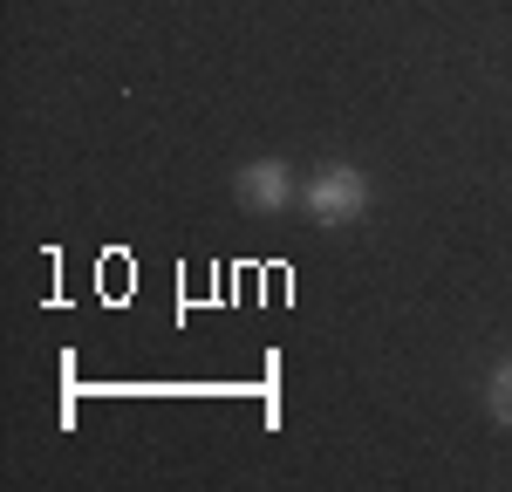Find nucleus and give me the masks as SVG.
<instances>
[{
    "instance_id": "obj_1",
    "label": "nucleus",
    "mask_w": 512,
    "mask_h": 492,
    "mask_svg": "<svg viewBox=\"0 0 512 492\" xmlns=\"http://www.w3.org/2000/svg\"><path fill=\"white\" fill-rule=\"evenodd\" d=\"M301 205H308L315 226H349V219L369 212V178H362L355 164H328L315 185L301 192Z\"/></svg>"
},
{
    "instance_id": "obj_2",
    "label": "nucleus",
    "mask_w": 512,
    "mask_h": 492,
    "mask_svg": "<svg viewBox=\"0 0 512 492\" xmlns=\"http://www.w3.org/2000/svg\"><path fill=\"white\" fill-rule=\"evenodd\" d=\"M233 199L246 205V212H280V205L294 199V178H287L280 158H260V164H246V171L233 178Z\"/></svg>"
},
{
    "instance_id": "obj_3",
    "label": "nucleus",
    "mask_w": 512,
    "mask_h": 492,
    "mask_svg": "<svg viewBox=\"0 0 512 492\" xmlns=\"http://www.w3.org/2000/svg\"><path fill=\"white\" fill-rule=\"evenodd\" d=\"M485 404H492V417H499V424H512V363L492 369V383H485Z\"/></svg>"
}]
</instances>
